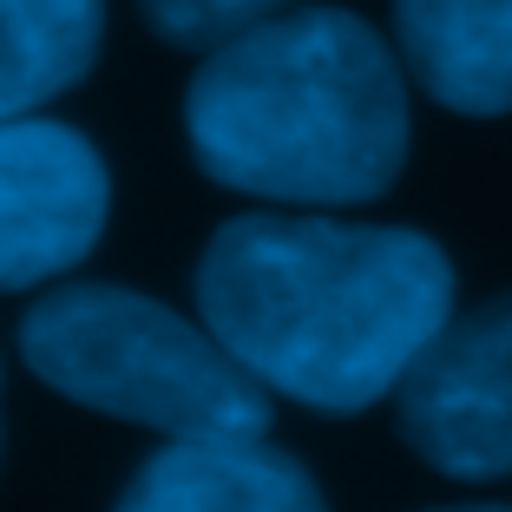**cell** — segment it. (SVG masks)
I'll return each instance as SVG.
<instances>
[{
    "instance_id": "10",
    "label": "cell",
    "mask_w": 512,
    "mask_h": 512,
    "mask_svg": "<svg viewBox=\"0 0 512 512\" xmlns=\"http://www.w3.org/2000/svg\"><path fill=\"white\" fill-rule=\"evenodd\" d=\"M440 512H512V506H440Z\"/></svg>"
},
{
    "instance_id": "1",
    "label": "cell",
    "mask_w": 512,
    "mask_h": 512,
    "mask_svg": "<svg viewBox=\"0 0 512 512\" xmlns=\"http://www.w3.org/2000/svg\"><path fill=\"white\" fill-rule=\"evenodd\" d=\"M197 309L270 394L362 414L453 316V263L421 230L256 211L211 237Z\"/></svg>"
},
{
    "instance_id": "5",
    "label": "cell",
    "mask_w": 512,
    "mask_h": 512,
    "mask_svg": "<svg viewBox=\"0 0 512 512\" xmlns=\"http://www.w3.org/2000/svg\"><path fill=\"white\" fill-rule=\"evenodd\" d=\"M112 211L106 158L53 119H0V289H40L86 263Z\"/></svg>"
},
{
    "instance_id": "6",
    "label": "cell",
    "mask_w": 512,
    "mask_h": 512,
    "mask_svg": "<svg viewBox=\"0 0 512 512\" xmlns=\"http://www.w3.org/2000/svg\"><path fill=\"white\" fill-rule=\"evenodd\" d=\"M112 512H329L296 453L263 434H178L158 447Z\"/></svg>"
},
{
    "instance_id": "4",
    "label": "cell",
    "mask_w": 512,
    "mask_h": 512,
    "mask_svg": "<svg viewBox=\"0 0 512 512\" xmlns=\"http://www.w3.org/2000/svg\"><path fill=\"white\" fill-rule=\"evenodd\" d=\"M401 434L447 480L512 473V289L453 309L394 388Z\"/></svg>"
},
{
    "instance_id": "7",
    "label": "cell",
    "mask_w": 512,
    "mask_h": 512,
    "mask_svg": "<svg viewBox=\"0 0 512 512\" xmlns=\"http://www.w3.org/2000/svg\"><path fill=\"white\" fill-rule=\"evenodd\" d=\"M401 60L447 112H512V0H394Z\"/></svg>"
},
{
    "instance_id": "3",
    "label": "cell",
    "mask_w": 512,
    "mask_h": 512,
    "mask_svg": "<svg viewBox=\"0 0 512 512\" xmlns=\"http://www.w3.org/2000/svg\"><path fill=\"white\" fill-rule=\"evenodd\" d=\"M20 355L73 407L158 434H270V388L178 309L125 283L46 289L20 316Z\"/></svg>"
},
{
    "instance_id": "8",
    "label": "cell",
    "mask_w": 512,
    "mask_h": 512,
    "mask_svg": "<svg viewBox=\"0 0 512 512\" xmlns=\"http://www.w3.org/2000/svg\"><path fill=\"white\" fill-rule=\"evenodd\" d=\"M106 0H0V119H33L99 60Z\"/></svg>"
},
{
    "instance_id": "9",
    "label": "cell",
    "mask_w": 512,
    "mask_h": 512,
    "mask_svg": "<svg viewBox=\"0 0 512 512\" xmlns=\"http://www.w3.org/2000/svg\"><path fill=\"white\" fill-rule=\"evenodd\" d=\"M138 7H145V20L165 33L171 46L211 53V46L237 40L243 27L276 20V14H289V7H302V0H138Z\"/></svg>"
},
{
    "instance_id": "2",
    "label": "cell",
    "mask_w": 512,
    "mask_h": 512,
    "mask_svg": "<svg viewBox=\"0 0 512 512\" xmlns=\"http://www.w3.org/2000/svg\"><path fill=\"white\" fill-rule=\"evenodd\" d=\"M197 165L224 191L335 211L407 165V79L368 20L289 7L211 46L184 99Z\"/></svg>"
}]
</instances>
